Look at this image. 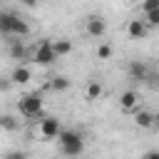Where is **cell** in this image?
<instances>
[{
    "label": "cell",
    "mask_w": 159,
    "mask_h": 159,
    "mask_svg": "<svg viewBox=\"0 0 159 159\" xmlns=\"http://www.w3.org/2000/svg\"><path fill=\"white\" fill-rule=\"evenodd\" d=\"M57 139H60V152H62L65 157H80V154L84 152V139H82V134L75 132V129H62Z\"/></svg>",
    "instance_id": "obj_1"
},
{
    "label": "cell",
    "mask_w": 159,
    "mask_h": 159,
    "mask_svg": "<svg viewBox=\"0 0 159 159\" xmlns=\"http://www.w3.org/2000/svg\"><path fill=\"white\" fill-rule=\"evenodd\" d=\"M42 107H45V102H42L40 92H30V94L20 97V102H17V109H20L22 117H40Z\"/></svg>",
    "instance_id": "obj_2"
},
{
    "label": "cell",
    "mask_w": 159,
    "mask_h": 159,
    "mask_svg": "<svg viewBox=\"0 0 159 159\" xmlns=\"http://www.w3.org/2000/svg\"><path fill=\"white\" fill-rule=\"evenodd\" d=\"M55 60H57V55H55V50H52V40H42L40 47L35 50V62L42 65V67H47V65H52Z\"/></svg>",
    "instance_id": "obj_3"
},
{
    "label": "cell",
    "mask_w": 159,
    "mask_h": 159,
    "mask_svg": "<svg viewBox=\"0 0 159 159\" xmlns=\"http://www.w3.org/2000/svg\"><path fill=\"white\" fill-rule=\"evenodd\" d=\"M84 30H87V35H92V37H102V35L107 32V22H104L102 15H89V17L84 20Z\"/></svg>",
    "instance_id": "obj_4"
},
{
    "label": "cell",
    "mask_w": 159,
    "mask_h": 159,
    "mask_svg": "<svg viewBox=\"0 0 159 159\" xmlns=\"http://www.w3.org/2000/svg\"><path fill=\"white\" fill-rule=\"evenodd\" d=\"M60 132H62V127H60V119H57V117H45V119H40V134H42L45 139H55V137H60Z\"/></svg>",
    "instance_id": "obj_5"
},
{
    "label": "cell",
    "mask_w": 159,
    "mask_h": 159,
    "mask_svg": "<svg viewBox=\"0 0 159 159\" xmlns=\"http://www.w3.org/2000/svg\"><path fill=\"white\" fill-rule=\"evenodd\" d=\"M127 72H129V77H132L134 82L144 84V80H147V75H149V65L142 62V60H132L129 67H127Z\"/></svg>",
    "instance_id": "obj_6"
},
{
    "label": "cell",
    "mask_w": 159,
    "mask_h": 159,
    "mask_svg": "<svg viewBox=\"0 0 159 159\" xmlns=\"http://www.w3.org/2000/svg\"><path fill=\"white\" fill-rule=\"evenodd\" d=\"M147 32H149V25H147L144 20H132V22L127 25V35H129L132 40H144Z\"/></svg>",
    "instance_id": "obj_7"
},
{
    "label": "cell",
    "mask_w": 159,
    "mask_h": 159,
    "mask_svg": "<svg viewBox=\"0 0 159 159\" xmlns=\"http://www.w3.org/2000/svg\"><path fill=\"white\" fill-rule=\"evenodd\" d=\"M30 77H32V72H30V67H25V65H17V67L12 70V75H10V80H12L15 84H25V82H30Z\"/></svg>",
    "instance_id": "obj_8"
},
{
    "label": "cell",
    "mask_w": 159,
    "mask_h": 159,
    "mask_svg": "<svg viewBox=\"0 0 159 159\" xmlns=\"http://www.w3.org/2000/svg\"><path fill=\"white\" fill-rule=\"evenodd\" d=\"M15 12H7L2 10L0 12V35H12V22H15Z\"/></svg>",
    "instance_id": "obj_9"
},
{
    "label": "cell",
    "mask_w": 159,
    "mask_h": 159,
    "mask_svg": "<svg viewBox=\"0 0 159 159\" xmlns=\"http://www.w3.org/2000/svg\"><path fill=\"white\" fill-rule=\"evenodd\" d=\"M137 102H139V97H137V92H134V89H127V92H122V97H119L122 109H134V107H137Z\"/></svg>",
    "instance_id": "obj_10"
},
{
    "label": "cell",
    "mask_w": 159,
    "mask_h": 159,
    "mask_svg": "<svg viewBox=\"0 0 159 159\" xmlns=\"http://www.w3.org/2000/svg\"><path fill=\"white\" fill-rule=\"evenodd\" d=\"M52 50H55V55H57V57H62V55H70V52H72V42H70V40H65V37H60V40H52Z\"/></svg>",
    "instance_id": "obj_11"
},
{
    "label": "cell",
    "mask_w": 159,
    "mask_h": 159,
    "mask_svg": "<svg viewBox=\"0 0 159 159\" xmlns=\"http://www.w3.org/2000/svg\"><path fill=\"white\" fill-rule=\"evenodd\" d=\"M134 122H137V127H154V114L147 109H137Z\"/></svg>",
    "instance_id": "obj_12"
},
{
    "label": "cell",
    "mask_w": 159,
    "mask_h": 159,
    "mask_svg": "<svg viewBox=\"0 0 159 159\" xmlns=\"http://www.w3.org/2000/svg\"><path fill=\"white\" fill-rule=\"evenodd\" d=\"M50 89H55V92H65V89H70V80H67L65 75H55V77L50 80Z\"/></svg>",
    "instance_id": "obj_13"
},
{
    "label": "cell",
    "mask_w": 159,
    "mask_h": 159,
    "mask_svg": "<svg viewBox=\"0 0 159 159\" xmlns=\"http://www.w3.org/2000/svg\"><path fill=\"white\" fill-rule=\"evenodd\" d=\"M10 57L12 60H22L25 57V45H22V40H10Z\"/></svg>",
    "instance_id": "obj_14"
},
{
    "label": "cell",
    "mask_w": 159,
    "mask_h": 159,
    "mask_svg": "<svg viewBox=\"0 0 159 159\" xmlns=\"http://www.w3.org/2000/svg\"><path fill=\"white\" fill-rule=\"evenodd\" d=\"M30 32V25L22 20V17H15V22H12V35H17V37H25Z\"/></svg>",
    "instance_id": "obj_15"
},
{
    "label": "cell",
    "mask_w": 159,
    "mask_h": 159,
    "mask_svg": "<svg viewBox=\"0 0 159 159\" xmlns=\"http://www.w3.org/2000/svg\"><path fill=\"white\" fill-rule=\"evenodd\" d=\"M144 87H149V89H159V72H157V70L149 67V75H147V80H144Z\"/></svg>",
    "instance_id": "obj_16"
},
{
    "label": "cell",
    "mask_w": 159,
    "mask_h": 159,
    "mask_svg": "<svg viewBox=\"0 0 159 159\" xmlns=\"http://www.w3.org/2000/svg\"><path fill=\"white\" fill-rule=\"evenodd\" d=\"M99 94H102V84H99L97 80H92L89 87H87V99H97Z\"/></svg>",
    "instance_id": "obj_17"
},
{
    "label": "cell",
    "mask_w": 159,
    "mask_h": 159,
    "mask_svg": "<svg viewBox=\"0 0 159 159\" xmlns=\"http://www.w3.org/2000/svg\"><path fill=\"white\" fill-rule=\"evenodd\" d=\"M144 22L149 27H159V10H152V12H144Z\"/></svg>",
    "instance_id": "obj_18"
},
{
    "label": "cell",
    "mask_w": 159,
    "mask_h": 159,
    "mask_svg": "<svg viewBox=\"0 0 159 159\" xmlns=\"http://www.w3.org/2000/svg\"><path fill=\"white\" fill-rule=\"evenodd\" d=\"M0 127L12 132V129H17V122H15V117H7V114H5V117H0Z\"/></svg>",
    "instance_id": "obj_19"
},
{
    "label": "cell",
    "mask_w": 159,
    "mask_h": 159,
    "mask_svg": "<svg viewBox=\"0 0 159 159\" xmlns=\"http://www.w3.org/2000/svg\"><path fill=\"white\" fill-rule=\"evenodd\" d=\"M97 57H99V60H109V57H112V47H109V45H99V47H97Z\"/></svg>",
    "instance_id": "obj_20"
},
{
    "label": "cell",
    "mask_w": 159,
    "mask_h": 159,
    "mask_svg": "<svg viewBox=\"0 0 159 159\" xmlns=\"http://www.w3.org/2000/svg\"><path fill=\"white\" fill-rule=\"evenodd\" d=\"M142 10H144V12L159 10V0H144V2H142Z\"/></svg>",
    "instance_id": "obj_21"
},
{
    "label": "cell",
    "mask_w": 159,
    "mask_h": 159,
    "mask_svg": "<svg viewBox=\"0 0 159 159\" xmlns=\"http://www.w3.org/2000/svg\"><path fill=\"white\" fill-rule=\"evenodd\" d=\"M5 159H27V154H25V152H20V149H12V152H7V154H5Z\"/></svg>",
    "instance_id": "obj_22"
},
{
    "label": "cell",
    "mask_w": 159,
    "mask_h": 159,
    "mask_svg": "<svg viewBox=\"0 0 159 159\" xmlns=\"http://www.w3.org/2000/svg\"><path fill=\"white\" fill-rule=\"evenodd\" d=\"M142 159H159V152H147Z\"/></svg>",
    "instance_id": "obj_23"
},
{
    "label": "cell",
    "mask_w": 159,
    "mask_h": 159,
    "mask_svg": "<svg viewBox=\"0 0 159 159\" xmlns=\"http://www.w3.org/2000/svg\"><path fill=\"white\" fill-rule=\"evenodd\" d=\"M20 2H22L25 7H35V5H37V0H20Z\"/></svg>",
    "instance_id": "obj_24"
},
{
    "label": "cell",
    "mask_w": 159,
    "mask_h": 159,
    "mask_svg": "<svg viewBox=\"0 0 159 159\" xmlns=\"http://www.w3.org/2000/svg\"><path fill=\"white\" fill-rule=\"evenodd\" d=\"M154 124H159V112H157V114H154Z\"/></svg>",
    "instance_id": "obj_25"
},
{
    "label": "cell",
    "mask_w": 159,
    "mask_h": 159,
    "mask_svg": "<svg viewBox=\"0 0 159 159\" xmlns=\"http://www.w3.org/2000/svg\"><path fill=\"white\" fill-rule=\"evenodd\" d=\"M0 89H5V82H2V80H0Z\"/></svg>",
    "instance_id": "obj_26"
},
{
    "label": "cell",
    "mask_w": 159,
    "mask_h": 159,
    "mask_svg": "<svg viewBox=\"0 0 159 159\" xmlns=\"http://www.w3.org/2000/svg\"><path fill=\"white\" fill-rule=\"evenodd\" d=\"M124 2H129V0H124Z\"/></svg>",
    "instance_id": "obj_27"
}]
</instances>
